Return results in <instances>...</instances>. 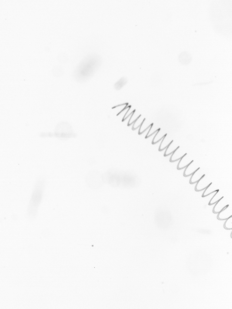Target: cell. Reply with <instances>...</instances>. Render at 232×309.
I'll list each match as a JSON object with an SVG mask.
<instances>
[{
	"label": "cell",
	"mask_w": 232,
	"mask_h": 309,
	"mask_svg": "<svg viewBox=\"0 0 232 309\" xmlns=\"http://www.w3.org/2000/svg\"><path fill=\"white\" fill-rule=\"evenodd\" d=\"M232 217L230 216L226 219L224 223V227L226 229L230 230L232 229Z\"/></svg>",
	"instance_id": "obj_9"
},
{
	"label": "cell",
	"mask_w": 232,
	"mask_h": 309,
	"mask_svg": "<svg viewBox=\"0 0 232 309\" xmlns=\"http://www.w3.org/2000/svg\"><path fill=\"white\" fill-rule=\"evenodd\" d=\"M101 56L96 53H90L86 56L74 69V75L76 81L84 82L92 76L100 66Z\"/></svg>",
	"instance_id": "obj_1"
},
{
	"label": "cell",
	"mask_w": 232,
	"mask_h": 309,
	"mask_svg": "<svg viewBox=\"0 0 232 309\" xmlns=\"http://www.w3.org/2000/svg\"><path fill=\"white\" fill-rule=\"evenodd\" d=\"M219 191V190L217 191L216 192L215 194L211 199L209 202V205H212V204H215L217 202L223 197V196H221V195H220V194L218 193Z\"/></svg>",
	"instance_id": "obj_8"
},
{
	"label": "cell",
	"mask_w": 232,
	"mask_h": 309,
	"mask_svg": "<svg viewBox=\"0 0 232 309\" xmlns=\"http://www.w3.org/2000/svg\"><path fill=\"white\" fill-rule=\"evenodd\" d=\"M192 58L191 54L186 51H182L179 54L178 56L179 61L183 64L189 63L191 61Z\"/></svg>",
	"instance_id": "obj_5"
},
{
	"label": "cell",
	"mask_w": 232,
	"mask_h": 309,
	"mask_svg": "<svg viewBox=\"0 0 232 309\" xmlns=\"http://www.w3.org/2000/svg\"><path fill=\"white\" fill-rule=\"evenodd\" d=\"M231 216V208L228 205L218 213L217 218L219 220H226Z\"/></svg>",
	"instance_id": "obj_4"
},
{
	"label": "cell",
	"mask_w": 232,
	"mask_h": 309,
	"mask_svg": "<svg viewBox=\"0 0 232 309\" xmlns=\"http://www.w3.org/2000/svg\"><path fill=\"white\" fill-rule=\"evenodd\" d=\"M127 81L126 78H122L115 83L114 88L117 90H120L127 83Z\"/></svg>",
	"instance_id": "obj_7"
},
{
	"label": "cell",
	"mask_w": 232,
	"mask_h": 309,
	"mask_svg": "<svg viewBox=\"0 0 232 309\" xmlns=\"http://www.w3.org/2000/svg\"><path fill=\"white\" fill-rule=\"evenodd\" d=\"M43 186V182L39 181L33 193L27 211L28 216L32 218H33L36 215L38 207L42 199Z\"/></svg>",
	"instance_id": "obj_2"
},
{
	"label": "cell",
	"mask_w": 232,
	"mask_h": 309,
	"mask_svg": "<svg viewBox=\"0 0 232 309\" xmlns=\"http://www.w3.org/2000/svg\"><path fill=\"white\" fill-rule=\"evenodd\" d=\"M67 57L65 53L62 52L59 53L57 56V59L60 61H62L65 59Z\"/></svg>",
	"instance_id": "obj_10"
},
{
	"label": "cell",
	"mask_w": 232,
	"mask_h": 309,
	"mask_svg": "<svg viewBox=\"0 0 232 309\" xmlns=\"http://www.w3.org/2000/svg\"><path fill=\"white\" fill-rule=\"evenodd\" d=\"M167 213L161 207H158L154 214L155 222L156 226L161 229L165 228L168 225Z\"/></svg>",
	"instance_id": "obj_3"
},
{
	"label": "cell",
	"mask_w": 232,
	"mask_h": 309,
	"mask_svg": "<svg viewBox=\"0 0 232 309\" xmlns=\"http://www.w3.org/2000/svg\"><path fill=\"white\" fill-rule=\"evenodd\" d=\"M224 196L217 202L215 204L213 208V211L214 213H218L224 208L229 204H227L223 199Z\"/></svg>",
	"instance_id": "obj_6"
}]
</instances>
